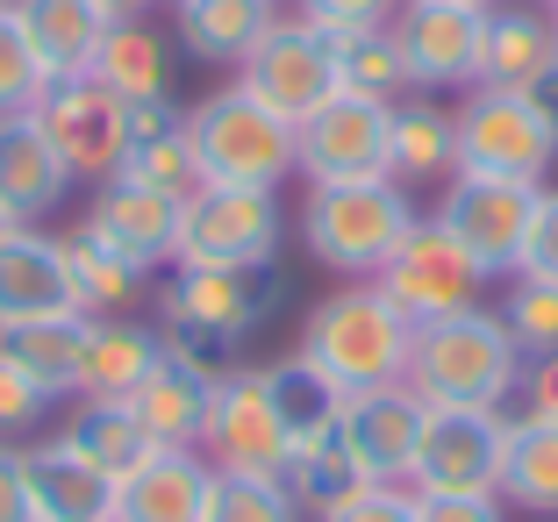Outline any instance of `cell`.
<instances>
[{
	"instance_id": "45",
	"label": "cell",
	"mask_w": 558,
	"mask_h": 522,
	"mask_svg": "<svg viewBox=\"0 0 558 522\" xmlns=\"http://www.w3.org/2000/svg\"><path fill=\"white\" fill-rule=\"evenodd\" d=\"M515 393H523V415H537V423H558V359H523V379H515Z\"/></svg>"
},
{
	"instance_id": "39",
	"label": "cell",
	"mask_w": 558,
	"mask_h": 522,
	"mask_svg": "<svg viewBox=\"0 0 558 522\" xmlns=\"http://www.w3.org/2000/svg\"><path fill=\"white\" fill-rule=\"evenodd\" d=\"M515 279H544V287H558V186H544V194H537V215H530Z\"/></svg>"
},
{
	"instance_id": "41",
	"label": "cell",
	"mask_w": 558,
	"mask_h": 522,
	"mask_svg": "<svg viewBox=\"0 0 558 522\" xmlns=\"http://www.w3.org/2000/svg\"><path fill=\"white\" fill-rule=\"evenodd\" d=\"M315 522H415V494L409 487H359L337 508H323Z\"/></svg>"
},
{
	"instance_id": "29",
	"label": "cell",
	"mask_w": 558,
	"mask_h": 522,
	"mask_svg": "<svg viewBox=\"0 0 558 522\" xmlns=\"http://www.w3.org/2000/svg\"><path fill=\"white\" fill-rule=\"evenodd\" d=\"M501 501L523 508V515H558V423L537 415H509V437H501Z\"/></svg>"
},
{
	"instance_id": "35",
	"label": "cell",
	"mask_w": 558,
	"mask_h": 522,
	"mask_svg": "<svg viewBox=\"0 0 558 522\" xmlns=\"http://www.w3.org/2000/svg\"><path fill=\"white\" fill-rule=\"evenodd\" d=\"M287 487H294L301 515H323V508H337L344 494H359V465H351V451L337 437L329 444H308V451H294V465H287Z\"/></svg>"
},
{
	"instance_id": "18",
	"label": "cell",
	"mask_w": 558,
	"mask_h": 522,
	"mask_svg": "<svg viewBox=\"0 0 558 522\" xmlns=\"http://www.w3.org/2000/svg\"><path fill=\"white\" fill-rule=\"evenodd\" d=\"M180 194H158V186L144 180H100L94 208H86V229H94L108 251H122V258H136L144 272H158V265L180 258Z\"/></svg>"
},
{
	"instance_id": "46",
	"label": "cell",
	"mask_w": 558,
	"mask_h": 522,
	"mask_svg": "<svg viewBox=\"0 0 558 522\" xmlns=\"http://www.w3.org/2000/svg\"><path fill=\"white\" fill-rule=\"evenodd\" d=\"M108 22H144V8H158V0H94Z\"/></svg>"
},
{
	"instance_id": "2",
	"label": "cell",
	"mask_w": 558,
	"mask_h": 522,
	"mask_svg": "<svg viewBox=\"0 0 558 522\" xmlns=\"http://www.w3.org/2000/svg\"><path fill=\"white\" fill-rule=\"evenodd\" d=\"M523 379V351H515L509 323L494 308H459L437 323H415L409 343V387L423 393V409H501Z\"/></svg>"
},
{
	"instance_id": "21",
	"label": "cell",
	"mask_w": 558,
	"mask_h": 522,
	"mask_svg": "<svg viewBox=\"0 0 558 522\" xmlns=\"http://www.w3.org/2000/svg\"><path fill=\"white\" fill-rule=\"evenodd\" d=\"M215 465L201 451H150L116 487V522H208Z\"/></svg>"
},
{
	"instance_id": "49",
	"label": "cell",
	"mask_w": 558,
	"mask_h": 522,
	"mask_svg": "<svg viewBox=\"0 0 558 522\" xmlns=\"http://www.w3.org/2000/svg\"><path fill=\"white\" fill-rule=\"evenodd\" d=\"M537 8H551V15H558V0H537Z\"/></svg>"
},
{
	"instance_id": "37",
	"label": "cell",
	"mask_w": 558,
	"mask_h": 522,
	"mask_svg": "<svg viewBox=\"0 0 558 522\" xmlns=\"http://www.w3.org/2000/svg\"><path fill=\"white\" fill-rule=\"evenodd\" d=\"M501 323H509V337H515L523 359H558V287L515 279L509 301H501Z\"/></svg>"
},
{
	"instance_id": "8",
	"label": "cell",
	"mask_w": 558,
	"mask_h": 522,
	"mask_svg": "<svg viewBox=\"0 0 558 522\" xmlns=\"http://www.w3.org/2000/svg\"><path fill=\"white\" fill-rule=\"evenodd\" d=\"M201 458L215 473H244V479H287V423H279V401H272V379L265 365H244V373H222L215 379V401H208V429H201Z\"/></svg>"
},
{
	"instance_id": "14",
	"label": "cell",
	"mask_w": 558,
	"mask_h": 522,
	"mask_svg": "<svg viewBox=\"0 0 558 522\" xmlns=\"http://www.w3.org/2000/svg\"><path fill=\"white\" fill-rule=\"evenodd\" d=\"M387 114H395L387 100L329 94L294 130V172H308V186L387 180Z\"/></svg>"
},
{
	"instance_id": "7",
	"label": "cell",
	"mask_w": 558,
	"mask_h": 522,
	"mask_svg": "<svg viewBox=\"0 0 558 522\" xmlns=\"http://www.w3.org/2000/svg\"><path fill=\"white\" fill-rule=\"evenodd\" d=\"M287 215L272 186H194L180 208V258L172 265H230V272H272Z\"/></svg>"
},
{
	"instance_id": "34",
	"label": "cell",
	"mask_w": 558,
	"mask_h": 522,
	"mask_svg": "<svg viewBox=\"0 0 558 522\" xmlns=\"http://www.w3.org/2000/svg\"><path fill=\"white\" fill-rule=\"evenodd\" d=\"M265 379H272V401H279V423H287V444L294 451H308V444H329L337 437V415H344V393L329 387L315 365L287 359V365H265ZM294 465V458H287Z\"/></svg>"
},
{
	"instance_id": "19",
	"label": "cell",
	"mask_w": 558,
	"mask_h": 522,
	"mask_svg": "<svg viewBox=\"0 0 558 522\" xmlns=\"http://www.w3.org/2000/svg\"><path fill=\"white\" fill-rule=\"evenodd\" d=\"M65 186H72V165L58 158L44 122H36V114H8V122H0V208H8V222L36 229L65 201Z\"/></svg>"
},
{
	"instance_id": "17",
	"label": "cell",
	"mask_w": 558,
	"mask_h": 522,
	"mask_svg": "<svg viewBox=\"0 0 558 522\" xmlns=\"http://www.w3.org/2000/svg\"><path fill=\"white\" fill-rule=\"evenodd\" d=\"M215 379H222V359H208V351H194V343H180V337H165V359L150 365V379L130 393L136 423L150 429L158 451H201Z\"/></svg>"
},
{
	"instance_id": "23",
	"label": "cell",
	"mask_w": 558,
	"mask_h": 522,
	"mask_svg": "<svg viewBox=\"0 0 558 522\" xmlns=\"http://www.w3.org/2000/svg\"><path fill=\"white\" fill-rule=\"evenodd\" d=\"M8 8H15V22H22V36H29L44 80H80V72H94L100 44H108V29H116L94 0H8Z\"/></svg>"
},
{
	"instance_id": "24",
	"label": "cell",
	"mask_w": 558,
	"mask_h": 522,
	"mask_svg": "<svg viewBox=\"0 0 558 522\" xmlns=\"http://www.w3.org/2000/svg\"><path fill=\"white\" fill-rule=\"evenodd\" d=\"M165 359V337L130 315H100L86 323V351H80V401H130L150 379V365Z\"/></svg>"
},
{
	"instance_id": "3",
	"label": "cell",
	"mask_w": 558,
	"mask_h": 522,
	"mask_svg": "<svg viewBox=\"0 0 558 522\" xmlns=\"http://www.w3.org/2000/svg\"><path fill=\"white\" fill-rule=\"evenodd\" d=\"M423 222L401 180H344V186H308L301 208V244L315 265L344 279H379V265L401 251V236Z\"/></svg>"
},
{
	"instance_id": "47",
	"label": "cell",
	"mask_w": 558,
	"mask_h": 522,
	"mask_svg": "<svg viewBox=\"0 0 558 522\" xmlns=\"http://www.w3.org/2000/svg\"><path fill=\"white\" fill-rule=\"evenodd\" d=\"M451 8H501V0H451Z\"/></svg>"
},
{
	"instance_id": "38",
	"label": "cell",
	"mask_w": 558,
	"mask_h": 522,
	"mask_svg": "<svg viewBox=\"0 0 558 522\" xmlns=\"http://www.w3.org/2000/svg\"><path fill=\"white\" fill-rule=\"evenodd\" d=\"M44 65H36L29 36H22L15 8H0V122L8 114H36V100H44Z\"/></svg>"
},
{
	"instance_id": "51",
	"label": "cell",
	"mask_w": 558,
	"mask_h": 522,
	"mask_svg": "<svg viewBox=\"0 0 558 522\" xmlns=\"http://www.w3.org/2000/svg\"><path fill=\"white\" fill-rule=\"evenodd\" d=\"M0 8H8V0H0Z\"/></svg>"
},
{
	"instance_id": "26",
	"label": "cell",
	"mask_w": 558,
	"mask_h": 522,
	"mask_svg": "<svg viewBox=\"0 0 558 522\" xmlns=\"http://www.w3.org/2000/svg\"><path fill=\"white\" fill-rule=\"evenodd\" d=\"M558 65V29H551V8H487V65H480V86H530Z\"/></svg>"
},
{
	"instance_id": "40",
	"label": "cell",
	"mask_w": 558,
	"mask_h": 522,
	"mask_svg": "<svg viewBox=\"0 0 558 522\" xmlns=\"http://www.w3.org/2000/svg\"><path fill=\"white\" fill-rule=\"evenodd\" d=\"M301 15L315 22L323 36H344V29H387L401 15V0H294Z\"/></svg>"
},
{
	"instance_id": "28",
	"label": "cell",
	"mask_w": 558,
	"mask_h": 522,
	"mask_svg": "<svg viewBox=\"0 0 558 522\" xmlns=\"http://www.w3.org/2000/svg\"><path fill=\"white\" fill-rule=\"evenodd\" d=\"M459 172V136H451V108L437 100H395L387 114V180L423 186Z\"/></svg>"
},
{
	"instance_id": "27",
	"label": "cell",
	"mask_w": 558,
	"mask_h": 522,
	"mask_svg": "<svg viewBox=\"0 0 558 522\" xmlns=\"http://www.w3.org/2000/svg\"><path fill=\"white\" fill-rule=\"evenodd\" d=\"M58 251H65V279H72V308L86 315V323H100V315H130L136 301H144V265L122 258V251H108L94 236V229H72V236H58Z\"/></svg>"
},
{
	"instance_id": "36",
	"label": "cell",
	"mask_w": 558,
	"mask_h": 522,
	"mask_svg": "<svg viewBox=\"0 0 558 522\" xmlns=\"http://www.w3.org/2000/svg\"><path fill=\"white\" fill-rule=\"evenodd\" d=\"M208 522H301V501L287 479H244V473H215Z\"/></svg>"
},
{
	"instance_id": "25",
	"label": "cell",
	"mask_w": 558,
	"mask_h": 522,
	"mask_svg": "<svg viewBox=\"0 0 558 522\" xmlns=\"http://www.w3.org/2000/svg\"><path fill=\"white\" fill-rule=\"evenodd\" d=\"M272 15V0H172V44L201 65H244Z\"/></svg>"
},
{
	"instance_id": "5",
	"label": "cell",
	"mask_w": 558,
	"mask_h": 522,
	"mask_svg": "<svg viewBox=\"0 0 558 522\" xmlns=\"http://www.w3.org/2000/svg\"><path fill=\"white\" fill-rule=\"evenodd\" d=\"M451 136H459V172H480V180L544 186L558 165V122L537 94H515V86H473L451 108Z\"/></svg>"
},
{
	"instance_id": "43",
	"label": "cell",
	"mask_w": 558,
	"mask_h": 522,
	"mask_svg": "<svg viewBox=\"0 0 558 522\" xmlns=\"http://www.w3.org/2000/svg\"><path fill=\"white\" fill-rule=\"evenodd\" d=\"M415 522H509L501 494H415Z\"/></svg>"
},
{
	"instance_id": "4",
	"label": "cell",
	"mask_w": 558,
	"mask_h": 522,
	"mask_svg": "<svg viewBox=\"0 0 558 522\" xmlns=\"http://www.w3.org/2000/svg\"><path fill=\"white\" fill-rule=\"evenodd\" d=\"M186 144H194L201 186H272L294 172V122H279L258 94L215 86L186 108Z\"/></svg>"
},
{
	"instance_id": "33",
	"label": "cell",
	"mask_w": 558,
	"mask_h": 522,
	"mask_svg": "<svg viewBox=\"0 0 558 522\" xmlns=\"http://www.w3.org/2000/svg\"><path fill=\"white\" fill-rule=\"evenodd\" d=\"M337 50V94H359V100H409V58L395 44V22L387 29H344L329 36Z\"/></svg>"
},
{
	"instance_id": "13",
	"label": "cell",
	"mask_w": 558,
	"mask_h": 522,
	"mask_svg": "<svg viewBox=\"0 0 558 522\" xmlns=\"http://www.w3.org/2000/svg\"><path fill=\"white\" fill-rule=\"evenodd\" d=\"M395 44L409 58L415 94H473L487 65V8H451V0H401Z\"/></svg>"
},
{
	"instance_id": "1",
	"label": "cell",
	"mask_w": 558,
	"mask_h": 522,
	"mask_svg": "<svg viewBox=\"0 0 558 522\" xmlns=\"http://www.w3.org/2000/svg\"><path fill=\"white\" fill-rule=\"evenodd\" d=\"M409 343H415L409 315L379 294L373 279H351V287H337V294L308 315L294 359L315 365V373L351 401V393H373V387H401V379H409Z\"/></svg>"
},
{
	"instance_id": "44",
	"label": "cell",
	"mask_w": 558,
	"mask_h": 522,
	"mask_svg": "<svg viewBox=\"0 0 558 522\" xmlns=\"http://www.w3.org/2000/svg\"><path fill=\"white\" fill-rule=\"evenodd\" d=\"M0 522H36L29 508V451L0 437Z\"/></svg>"
},
{
	"instance_id": "15",
	"label": "cell",
	"mask_w": 558,
	"mask_h": 522,
	"mask_svg": "<svg viewBox=\"0 0 558 522\" xmlns=\"http://www.w3.org/2000/svg\"><path fill=\"white\" fill-rule=\"evenodd\" d=\"M501 409H429L409 494H494L501 487Z\"/></svg>"
},
{
	"instance_id": "16",
	"label": "cell",
	"mask_w": 558,
	"mask_h": 522,
	"mask_svg": "<svg viewBox=\"0 0 558 522\" xmlns=\"http://www.w3.org/2000/svg\"><path fill=\"white\" fill-rule=\"evenodd\" d=\"M423 393L401 379V387H373V393H351L344 415H337V444L351 451L365 487H409L415 473V451H423Z\"/></svg>"
},
{
	"instance_id": "22",
	"label": "cell",
	"mask_w": 558,
	"mask_h": 522,
	"mask_svg": "<svg viewBox=\"0 0 558 522\" xmlns=\"http://www.w3.org/2000/svg\"><path fill=\"white\" fill-rule=\"evenodd\" d=\"M29 508L36 522H116V479L86 465L65 437L29 444Z\"/></svg>"
},
{
	"instance_id": "32",
	"label": "cell",
	"mask_w": 558,
	"mask_h": 522,
	"mask_svg": "<svg viewBox=\"0 0 558 522\" xmlns=\"http://www.w3.org/2000/svg\"><path fill=\"white\" fill-rule=\"evenodd\" d=\"M80 351H86V315H44V323L0 329V359L22 365L50 401L80 387Z\"/></svg>"
},
{
	"instance_id": "20",
	"label": "cell",
	"mask_w": 558,
	"mask_h": 522,
	"mask_svg": "<svg viewBox=\"0 0 558 522\" xmlns=\"http://www.w3.org/2000/svg\"><path fill=\"white\" fill-rule=\"evenodd\" d=\"M44 315H80L72 308L65 251L44 229H8L0 236V329L44 323Z\"/></svg>"
},
{
	"instance_id": "11",
	"label": "cell",
	"mask_w": 558,
	"mask_h": 522,
	"mask_svg": "<svg viewBox=\"0 0 558 522\" xmlns=\"http://www.w3.org/2000/svg\"><path fill=\"white\" fill-rule=\"evenodd\" d=\"M36 122L58 144V158L72 165V180H116L130 158V100L108 94L94 72L80 80H50L36 100Z\"/></svg>"
},
{
	"instance_id": "31",
	"label": "cell",
	"mask_w": 558,
	"mask_h": 522,
	"mask_svg": "<svg viewBox=\"0 0 558 522\" xmlns=\"http://www.w3.org/2000/svg\"><path fill=\"white\" fill-rule=\"evenodd\" d=\"M94 80L108 94H122L130 108L136 100H172V44L150 22H116L100 58H94Z\"/></svg>"
},
{
	"instance_id": "48",
	"label": "cell",
	"mask_w": 558,
	"mask_h": 522,
	"mask_svg": "<svg viewBox=\"0 0 558 522\" xmlns=\"http://www.w3.org/2000/svg\"><path fill=\"white\" fill-rule=\"evenodd\" d=\"M8 229H22V222H8V208H0V236H8Z\"/></svg>"
},
{
	"instance_id": "6",
	"label": "cell",
	"mask_w": 558,
	"mask_h": 522,
	"mask_svg": "<svg viewBox=\"0 0 558 522\" xmlns=\"http://www.w3.org/2000/svg\"><path fill=\"white\" fill-rule=\"evenodd\" d=\"M158 308H165V337L222 359V351H236L279 308V279L272 272H230V265H172Z\"/></svg>"
},
{
	"instance_id": "12",
	"label": "cell",
	"mask_w": 558,
	"mask_h": 522,
	"mask_svg": "<svg viewBox=\"0 0 558 522\" xmlns=\"http://www.w3.org/2000/svg\"><path fill=\"white\" fill-rule=\"evenodd\" d=\"M544 186L523 180H480V172H451L437 201V222L451 229V244H465L487 279H515L523 265V236H530V215H537Z\"/></svg>"
},
{
	"instance_id": "10",
	"label": "cell",
	"mask_w": 558,
	"mask_h": 522,
	"mask_svg": "<svg viewBox=\"0 0 558 522\" xmlns=\"http://www.w3.org/2000/svg\"><path fill=\"white\" fill-rule=\"evenodd\" d=\"M236 86L258 94L279 122L301 130V122L337 94V50H329V36L315 29L308 15H272V29L258 36V50L236 65Z\"/></svg>"
},
{
	"instance_id": "30",
	"label": "cell",
	"mask_w": 558,
	"mask_h": 522,
	"mask_svg": "<svg viewBox=\"0 0 558 522\" xmlns=\"http://www.w3.org/2000/svg\"><path fill=\"white\" fill-rule=\"evenodd\" d=\"M58 437H65L86 465H100L116 487L136 473V465H144L150 451H158V444H150V429L136 423L130 401H80V409H72V423L58 429Z\"/></svg>"
},
{
	"instance_id": "50",
	"label": "cell",
	"mask_w": 558,
	"mask_h": 522,
	"mask_svg": "<svg viewBox=\"0 0 558 522\" xmlns=\"http://www.w3.org/2000/svg\"><path fill=\"white\" fill-rule=\"evenodd\" d=\"M551 29H558V15H551Z\"/></svg>"
},
{
	"instance_id": "42",
	"label": "cell",
	"mask_w": 558,
	"mask_h": 522,
	"mask_svg": "<svg viewBox=\"0 0 558 522\" xmlns=\"http://www.w3.org/2000/svg\"><path fill=\"white\" fill-rule=\"evenodd\" d=\"M44 409H50V393L36 387V379L22 373V365L0 359V437H15V429L44 423Z\"/></svg>"
},
{
	"instance_id": "52",
	"label": "cell",
	"mask_w": 558,
	"mask_h": 522,
	"mask_svg": "<svg viewBox=\"0 0 558 522\" xmlns=\"http://www.w3.org/2000/svg\"><path fill=\"white\" fill-rule=\"evenodd\" d=\"M272 8H279V0H272Z\"/></svg>"
},
{
	"instance_id": "9",
	"label": "cell",
	"mask_w": 558,
	"mask_h": 522,
	"mask_svg": "<svg viewBox=\"0 0 558 522\" xmlns=\"http://www.w3.org/2000/svg\"><path fill=\"white\" fill-rule=\"evenodd\" d=\"M373 287L395 301L409 323H437V315L480 308V294H487V265H480L465 244H451V229L429 215V222H415L409 236H401V251L379 265Z\"/></svg>"
}]
</instances>
